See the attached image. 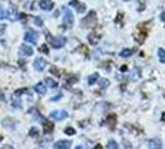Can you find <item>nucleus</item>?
<instances>
[{
  "label": "nucleus",
  "instance_id": "nucleus-1",
  "mask_svg": "<svg viewBox=\"0 0 165 149\" xmlns=\"http://www.w3.org/2000/svg\"><path fill=\"white\" fill-rule=\"evenodd\" d=\"M96 24H97V14L93 10L90 11V14L85 19H82V21H81V25L83 27H93Z\"/></svg>",
  "mask_w": 165,
  "mask_h": 149
},
{
  "label": "nucleus",
  "instance_id": "nucleus-2",
  "mask_svg": "<svg viewBox=\"0 0 165 149\" xmlns=\"http://www.w3.org/2000/svg\"><path fill=\"white\" fill-rule=\"evenodd\" d=\"M47 37H49V41L50 44L52 45V47L54 49H61V47H63L65 45H66V37L63 36H58V37H51L50 35H47Z\"/></svg>",
  "mask_w": 165,
  "mask_h": 149
},
{
  "label": "nucleus",
  "instance_id": "nucleus-3",
  "mask_svg": "<svg viewBox=\"0 0 165 149\" xmlns=\"http://www.w3.org/2000/svg\"><path fill=\"white\" fill-rule=\"evenodd\" d=\"M63 24L66 27H72L73 25V14L68 8H63Z\"/></svg>",
  "mask_w": 165,
  "mask_h": 149
},
{
  "label": "nucleus",
  "instance_id": "nucleus-4",
  "mask_svg": "<svg viewBox=\"0 0 165 149\" xmlns=\"http://www.w3.org/2000/svg\"><path fill=\"white\" fill-rule=\"evenodd\" d=\"M138 30H139V32L135 35L134 37H135V40L138 41V44L141 45V44L144 42V40L146 39V34H148V32H146V30H143V24H139Z\"/></svg>",
  "mask_w": 165,
  "mask_h": 149
},
{
  "label": "nucleus",
  "instance_id": "nucleus-5",
  "mask_svg": "<svg viewBox=\"0 0 165 149\" xmlns=\"http://www.w3.org/2000/svg\"><path fill=\"white\" fill-rule=\"evenodd\" d=\"M50 117L52 119H56V121H62V119L68 117V113L66 111H52Z\"/></svg>",
  "mask_w": 165,
  "mask_h": 149
},
{
  "label": "nucleus",
  "instance_id": "nucleus-6",
  "mask_svg": "<svg viewBox=\"0 0 165 149\" xmlns=\"http://www.w3.org/2000/svg\"><path fill=\"white\" fill-rule=\"evenodd\" d=\"M46 65H47V61L45 58H42V57H37L34 61V67H35V70H36V71H42L46 67Z\"/></svg>",
  "mask_w": 165,
  "mask_h": 149
},
{
  "label": "nucleus",
  "instance_id": "nucleus-7",
  "mask_svg": "<svg viewBox=\"0 0 165 149\" xmlns=\"http://www.w3.org/2000/svg\"><path fill=\"white\" fill-rule=\"evenodd\" d=\"M24 40L26 41V42H31V44H36L37 40H39V36L37 34H35L32 31H27L25 34V36H24Z\"/></svg>",
  "mask_w": 165,
  "mask_h": 149
},
{
  "label": "nucleus",
  "instance_id": "nucleus-8",
  "mask_svg": "<svg viewBox=\"0 0 165 149\" xmlns=\"http://www.w3.org/2000/svg\"><path fill=\"white\" fill-rule=\"evenodd\" d=\"M40 8L45 11H50L54 9V3L52 0H40Z\"/></svg>",
  "mask_w": 165,
  "mask_h": 149
},
{
  "label": "nucleus",
  "instance_id": "nucleus-9",
  "mask_svg": "<svg viewBox=\"0 0 165 149\" xmlns=\"http://www.w3.org/2000/svg\"><path fill=\"white\" fill-rule=\"evenodd\" d=\"M19 52H20V55H21V56H31V55H34L32 47H31V46H29V45H21Z\"/></svg>",
  "mask_w": 165,
  "mask_h": 149
},
{
  "label": "nucleus",
  "instance_id": "nucleus-10",
  "mask_svg": "<svg viewBox=\"0 0 165 149\" xmlns=\"http://www.w3.org/2000/svg\"><path fill=\"white\" fill-rule=\"evenodd\" d=\"M71 147V142L70 140H58L57 143L54 144V148L56 149H68Z\"/></svg>",
  "mask_w": 165,
  "mask_h": 149
},
{
  "label": "nucleus",
  "instance_id": "nucleus-11",
  "mask_svg": "<svg viewBox=\"0 0 165 149\" xmlns=\"http://www.w3.org/2000/svg\"><path fill=\"white\" fill-rule=\"evenodd\" d=\"M148 147L149 148H151V149H160L161 147H163V143H161V140L160 139H150V140H148Z\"/></svg>",
  "mask_w": 165,
  "mask_h": 149
},
{
  "label": "nucleus",
  "instance_id": "nucleus-12",
  "mask_svg": "<svg viewBox=\"0 0 165 149\" xmlns=\"http://www.w3.org/2000/svg\"><path fill=\"white\" fill-rule=\"evenodd\" d=\"M34 89L36 91V93L40 94V96H45V94H46V86L44 85L42 82L36 83V85H35V87H34Z\"/></svg>",
  "mask_w": 165,
  "mask_h": 149
},
{
  "label": "nucleus",
  "instance_id": "nucleus-13",
  "mask_svg": "<svg viewBox=\"0 0 165 149\" xmlns=\"http://www.w3.org/2000/svg\"><path fill=\"white\" fill-rule=\"evenodd\" d=\"M105 121H107V123L109 124V127L113 129L114 128V124L117 123V116L113 114V113H112V114H108L107 118H105Z\"/></svg>",
  "mask_w": 165,
  "mask_h": 149
},
{
  "label": "nucleus",
  "instance_id": "nucleus-14",
  "mask_svg": "<svg viewBox=\"0 0 165 149\" xmlns=\"http://www.w3.org/2000/svg\"><path fill=\"white\" fill-rule=\"evenodd\" d=\"M99 39H101V35H97V34H90L88 35V41H90L91 45H97Z\"/></svg>",
  "mask_w": 165,
  "mask_h": 149
},
{
  "label": "nucleus",
  "instance_id": "nucleus-15",
  "mask_svg": "<svg viewBox=\"0 0 165 149\" xmlns=\"http://www.w3.org/2000/svg\"><path fill=\"white\" fill-rule=\"evenodd\" d=\"M54 128H55V126H54V123H52V122H49V121L44 122V132L46 134L51 133L52 130H54Z\"/></svg>",
  "mask_w": 165,
  "mask_h": 149
},
{
  "label": "nucleus",
  "instance_id": "nucleus-16",
  "mask_svg": "<svg viewBox=\"0 0 165 149\" xmlns=\"http://www.w3.org/2000/svg\"><path fill=\"white\" fill-rule=\"evenodd\" d=\"M11 104H13V107H15V108H21V101H20L19 96L14 94L13 98H11Z\"/></svg>",
  "mask_w": 165,
  "mask_h": 149
},
{
  "label": "nucleus",
  "instance_id": "nucleus-17",
  "mask_svg": "<svg viewBox=\"0 0 165 149\" xmlns=\"http://www.w3.org/2000/svg\"><path fill=\"white\" fill-rule=\"evenodd\" d=\"M98 80H99V75L98 73H93V75H91L90 77H88V85L93 86Z\"/></svg>",
  "mask_w": 165,
  "mask_h": 149
},
{
  "label": "nucleus",
  "instance_id": "nucleus-18",
  "mask_svg": "<svg viewBox=\"0 0 165 149\" xmlns=\"http://www.w3.org/2000/svg\"><path fill=\"white\" fill-rule=\"evenodd\" d=\"M45 82H46V85L49 86L50 88H57V86H58V83H57L56 81H54L52 78H50V77L45 78Z\"/></svg>",
  "mask_w": 165,
  "mask_h": 149
},
{
  "label": "nucleus",
  "instance_id": "nucleus-19",
  "mask_svg": "<svg viewBox=\"0 0 165 149\" xmlns=\"http://www.w3.org/2000/svg\"><path fill=\"white\" fill-rule=\"evenodd\" d=\"M8 17H9V19H10L11 21H14V20H16L17 17H19V16H17V13H16L15 8H13L10 11H8Z\"/></svg>",
  "mask_w": 165,
  "mask_h": 149
},
{
  "label": "nucleus",
  "instance_id": "nucleus-20",
  "mask_svg": "<svg viewBox=\"0 0 165 149\" xmlns=\"http://www.w3.org/2000/svg\"><path fill=\"white\" fill-rule=\"evenodd\" d=\"M158 57H159V61L161 63H165V50L164 49L158 50Z\"/></svg>",
  "mask_w": 165,
  "mask_h": 149
},
{
  "label": "nucleus",
  "instance_id": "nucleus-21",
  "mask_svg": "<svg viewBox=\"0 0 165 149\" xmlns=\"http://www.w3.org/2000/svg\"><path fill=\"white\" fill-rule=\"evenodd\" d=\"M132 53H133V50H131V49H124V50H122L121 56H122V57H129V56H132Z\"/></svg>",
  "mask_w": 165,
  "mask_h": 149
},
{
  "label": "nucleus",
  "instance_id": "nucleus-22",
  "mask_svg": "<svg viewBox=\"0 0 165 149\" xmlns=\"http://www.w3.org/2000/svg\"><path fill=\"white\" fill-rule=\"evenodd\" d=\"M5 17H8V10L3 6H0V20L5 19Z\"/></svg>",
  "mask_w": 165,
  "mask_h": 149
},
{
  "label": "nucleus",
  "instance_id": "nucleus-23",
  "mask_svg": "<svg viewBox=\"0 0 165 149\" xmlns=\"http://www.w3.org/2000/svg\"><path fill=\"white\" fill-rule=\"evenodd\" d=\"M107 148L108 149H117L118 148V143L116 140H113V139H110L108 142V144H107Z\"/></svg>",
  "mask_w": 165,
  "mask_h": 149
},
{
  "label": "nucleus",
  "instance_id": "nucleus-24",
  "mask_svg": "<svg viewBox=\"0 0 165 149\" xmlns=\"http://www.w3.org/2000/svg\"><path fill=\"white\" fill-rule=\"evenodd\" d=\"M29 135L32 137V138L37 137V135H39V129H37L36 127H32V128L30 129V132H29Z\"/></svg>",
  "mask_w": 165,
  "mask_h": 149
},
{
  "label": "nucleus",
  "instance_id": "nucleus-25",
  "mask_svg": "<svg viewBox=\"0 0 165 149\" xmlns=\"http://www.w3.org/2000/svg\"><path fill=\"white\" fill-rule=\"evenodd\" d=\"M65 133L68 134V135H73V134H76V130L72 127H66L65 128Z\"/></svg>",
  "mask_w": 165,
  "mask_h": 149
},
{
  "label": "nucleus",
  "instance_id": "nucleus-26",
  "mask_svg": "<svg viewBox=\"0 0 165 149\" xmlns=\"http://www.w3.org/2000/svg\"><path fill=\"white\" fill-rule=\"evenodd\" d=\"M77 80H78V78H77V77H76V76H70V77H68V80H67V82H66V83H67V85H68V86H71V85H73V83H75V82H77Z\"/></svg>",
  "mask_w": 165,
  "mask_h": 149
},
{
  "label": "nucleus",
  "instance_id": "nucleus-27",
  "mask_svg": "<svg viewBox=\"0 0 165 149\" xmlns=\"http://www.w3.org/2000/svg\"><path fill=\"white\" fill-rule=\"evenodd\" d=\"M108 86H109V80H107V78L101 80V88H107Z\"/></svg>",
  "mask_w": 165,
  "mask_h": 149
},
{
  "label": "nucleus",
  "instance_id": "nucleus-28",
  "mask_svg": "<svg viewBox=\"0 0 165 149\" xmlns=\"http://www.w3.org/2000/svg\"><path fill=\"white\" fill-rule=\"evenodd\" d=\"M76 8H77V11H78V13H83V11L86 10V5H85V4H78Z\"/></svg>",
  "mask_w": 165,
  "mask_h": 149
},
{
  "label": "nucleus",
  "instance_id": "nucleus-29",
  "mask_svg": "<svg viewBox=\"0 0 165 149\" xmlns=\"http://www.w3.org/2000/svg\"><path fill=\"white\" fill-rule=\"evenodd\" d=\"M25 92H27V89L26 88H20V89H16L15 91V93L14 94H16V96H21V93H25Z\"/></svg>",
  "mask_w": 165,
  "mask_h": 149
},
{
  "label": "nucleus",
  "instance_id": "nucleus-30",
  "mask_svg": "<svg viewBox=\"0 0 165 149\" xmlns=\"http://www.w3.org/2000/svg\"><path fill=\"white\" fill-rule=\"evenodd\" d=\"M34 21H35V24H36L37 26H42V25H44V22H42V20H41L40 17H35Z\"/></svg>",
  "mask_w": 165,
  "mask_h": 149
},
{
  "label": "nucleus",
  "instance_id": "nucleus-31",
  "mask_svg": "<svg viewBox=\"0 0 165 149\" xmlns=\"http://www.w3.org/2000/svg\"><path fill=\"white\" fill-rule=\"evenodd\" d=\"M5 30H6V25L5 24H0V36L5 32Z\"/></svg>",
  "mask_w": 165,
  "mask_h": 149
},
{
  "label": "nucleus",
  "instance_id": "nucleus-32",
  "mask_svg": "<svg viewBox=\"0 0 165 149\" xmlns=\"http://www.w3.org/2000/svg\"><path fill=\"white\" fill-rule=\"evenodd\" d=\"M122 19H123V14H122V13H118V16L116 17V20H114V22H116V24H118V22H121V21H122Z\"/></svg>",
  "mask_w": 165,
  "mask_h": 149
},
{
  "label": "nucleus",
  "instance_id": "nucleus-33",
  "mask_svg": "<svg viewBox=\"0 0 165 149\" xmlns=\"http://www.w3.org/2000/svg\"><path fill=\"white\" fill-rule=\"evenodd\" d=\"M40 51L44 52V53H49V47H47L46 45H42V46L40 47Z\"/></svg>",
  "mask_w": 165,
  "mask_h": 149
},
{
  "label": "nucleus",
  "instance_id": "nucleus-34",
  "mask_svg": "<svg viewBox=\"0 0 165 149\" xmlns=\"http://www.w3.org/2000/svg\"><path fill=\"white\" fill-rule=\"evenodd\" d=\"M50 72H51V73H55V75H56V76H58V77L61 76V75H58L60 72H58V70H57L56 67H51V68H50Z\"/></svg>",
  "mask_w": 165,
  "mask_h": 149
},
{
  "label": "nucleus",
  "instance_id": "nucleus-35",
  "mask_svg": "<svg viewBox=\"0 0 165 149\" xmlns=\"http://www.w3.org/2000/svg\"><path fill=\"white\" fill-rule=\"evenodd\" d=\"M78 4H80V1H78V0H72V1L70 3V5H71V6H75V8L77 6Z\"/></svg>",
  "mask_w": 165,
  "mask_h": 149
},
{
  "label": "nucleus",
  "instance_id": "nucleus-36",
  "mask_svg": "<svg viewBox=\"0 0 165 149\" xmlns=\"http://www.w3.org/2000/svg\"><path fill=\"white\" fill-rule=\"evenodd\" d=\"M78 51H83V53L86 55V53L88 52V50H87V47H85V46H81L80 49H78Z\"/></svg>",
  "mask_w": 165,
  "mask_h": 149
},
{
  "label": "nucleus",
  "instance_id": "nucleus-37",
  "mask_svg": "<svg viewBox=\"0 0 165 149\" xmlns=\"http://www.w3.org/2000/svg\"><path fill=\"white\" fill-rule=\"evenodd\" d=\"M19 63H20V67H21L22 70L26 68V67H25V62H24V61H19Z\"/></svg>",
  "mask_w": 165,
  "mask_h": 149
},
{
  "label": "nucleus",
  "instance_id": "nucleus-38",
  "mask_svg": "<svg viewBox=\"0 0 165 149\" xmlns=\"http://www.w3.org/2000/svg\"><path fill=\"white\" fill-rule=\"evenodd\" d=\"M0 101H5V96H4V93L0 91Z\"/></svg>",
  "mask_w": 165,
  "mask_h": 149
},
{
  "label": "nucleus",
  "instance_id": "nucleus-39",
  "mask_svg": "<svg viewBox=\"0 0 165 149\" xmlns=\"http://www.w3.org/2000/svg\"><path fill=\"white\" fill-rule=\"evenodd\" d=\"M61 97H62V96H61V94H58V96H57V97H52V98H51V101H57V99H60Z\"/></svg>",
  "mask_w": 165,
  "mask_h": 149
},
{
  "label": "nucleus",
  "instance_id": "nucleus-40",
  "mask_svg": "<svg viewBox=\"0 0 165 149\" xmlns=\"http://www.w3.org/2000/svg\"><path fill=\"white\" fill-rule=\"evenodd\" d=\"M160 19L165 22V11H164V13H161V15H160Z\"/></svg>",
  "mask_w": 165,
  "mask_h": 149
},
{
  "label": "nucleus",
  "instance_id": "nucleus-41",
  "mask_svg": "<svg viewBox=\"0 0 165 149\" xmlns=\"http://www.w3.org/2000/svg\"><path fill=\"white\" fill-rule=\"evenodd\" d=\"M121 70H122V71H127V66H123Z\"/></svg>",
  "mask_w": 165,
  "mask_h": 149
},
{
  "label": "nucleus",
  "instance_id": "nucleus-42",
  "mask_svg": "<svg viewBox=\"0 0 165 149\" xmlns=\"http://www.w3.org/2000/svg\"><path fill=\"white\" fill-rule=\"evenodd\" d=\"M1 139H3V137H1V135H0V140H1Z\"/></svg>",
  "mask_w": 165,
  "mask_h": 149
},
{
  "label": "nucleus",
  "instance_id": "nucleus-43",
  "mask_svg": "<svg viewBox=\"0 0 165 149\" xmlns=\"http://www.w3.org/2000/svg\"><path fill=\"white\" fill-rule=\"evenodd\" d=\"M124 1H129V0H124Z\"/></svg>",
  "mask_w": 165,
  "mask_h": 149
}]
</instances>
